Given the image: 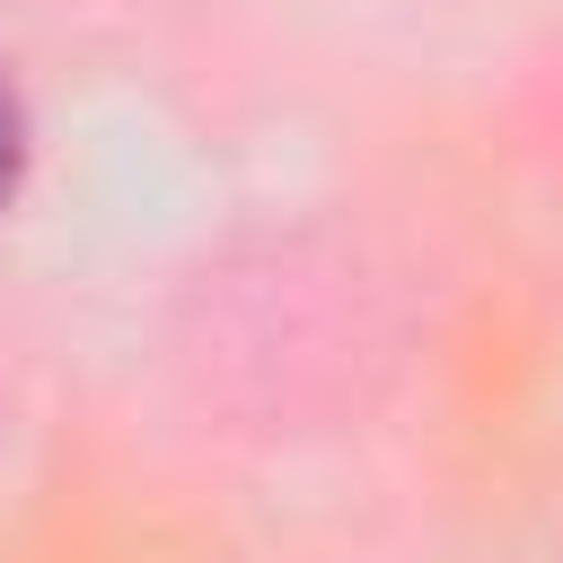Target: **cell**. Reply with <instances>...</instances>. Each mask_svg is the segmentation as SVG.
I'll list each match as a JSON object with an SVG mask.
<instances>
[{
  "instance_id": "1",
  "label": "cell",
  "mask_w": 563,
  "mask_h": 563,
  "mask_svg": "<svg viewBox=\"0 0 563 563\" xmlns=\"http://www.w3.org/2000/svg\"><path fill=\"white\" fill-rule=\"evenodd\" d=\"M18 176H26V114H18V97H9V79H0V211H9Z\"/></svg>"
}]
</instances>
